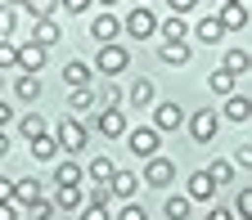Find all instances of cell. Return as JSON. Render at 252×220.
Wrapping results in <instances>:
<instances>
[{"mask_svg": "<svg viewBox=\"0 0 252 220\" xmlns=\"http://www.w3.org/2000/svg\"><path fill=\"white\" fill-rule=\"evenodd\" d=\"M220 68H225L230 77H248V50H243V45H230V50H225V63H220Z\"/></svg>", "mask_w": 252, "mask_h": 220, "instance_id": "obj_23", "label": "cell"}, {"mask_svg": "<svg viewBox=\"0 0 252 220\" xmlns=\"http://www.w3.org/2000/svg\"><path fill=\"white\" fill-rule=\"evenodd\" d=\"M230 216L252 220V189H239V198H234V211H230Z\"/></svg>", "mask_w": 252, "mask_h": 220, "instance_id": "obj_36", "label": "cell"}, {"mask_svg": "<svg viewBox=\"0 0 252 220\" xmlns=\"http://www.w3.org/2000/svg\"><path fill=\"white\" fill-rule=\"evenodd\" d=\"M216 131H220V112L198 108L194 117H189V135H194V144H212V139H216Z\"/></svg>", "mask_w": 252, "mask_h": 220, "instance_id": "obj_5", "label": "cell"}, {"mask_svg": "<svg viewBox=\"0 0 252 220\" xmlns=\"http://www.w3.org/2000/svg\"><path fill=\"white\" fill-rule=\"evenodd\" d=\"M9 121H14V108H9V104H0V131H5Z\"/></svg>", "mask_w": 252, "mask_h": 220, "instance_id": "obj_47", "label": "cell"}, {"mask_svg": "<svg viewBox=\"0 0 252 220\" xmlns=\"http://www.w3.org/2000/svg\"><path fill=\"white\" fill-rule=\"evenodd\" d=\"M99 108H122V90L113 85V81H104V90H99V99H94Z\"/></svg>", "mask_w": 252, "mask_h": 220, "instance_id": "obj_35", "label": "cell"}, {"mask_svg": "<svg viewBox=\"0 0 252 220\" xmlns=\"http://www.w3.org/2000/svg\"><path fill=\"white\" fill-rule=\"evenodd\" d=\"M122 31H126V36H131V41H149V36H158V18H153V9L135 5L131 14H126Z\"/></svg>", "mask_w": 252, "mask_h": 220, "instance_id": "obj_2", "label": "cell"}, {"mask_svg": "<svg viewBox=\"0 0 252 220\" xmlns=\"http://www.w3.org/2000/svg\"><path fill=\"white\" fill-rule=\"evenodd\" d=\"M126 144H131L135 157H153L158 144H162V135H158L153 126H135V131H126Z\"/></svg>", "mask_w": 252, "mask_h": 220, "instance_id": "obj_7", "label": "cell"}, {"mask_svg": "<svg viewBox=\"0 0 252 220\" xmlns=\"http://www.w3.org/2000/svg\"><path fill=\"white\" fill-rule=\"evenodd\" d=\"M94 68H99L104 77H117V72H126L131 68V54H126V45H99V54H94Z\"/></svg>", "mask_w": 252, "mask_h": 220, "instance_id": "obj_3", "label": "cell"}, {"mask_svg": "<svg viewBox=\"0 0 252 220\" xmlns=\"http://www.w3.org/2000/svg\"><path fill=\"white\" fill-rule=\"evenodd\" d=\"M135 189H140V175L113 171V180H108V193H113V198H135Z\"/></svg>", "mask_w": 252, "mask_h": 220, "instance_id": "obj_14", "label": "cell"}, {"mask_svg": "<svg viewBox=\"0 0 252 220\" xmlns=\"http://www.w3.org/2000/svg\"><path fill=\"white\" fill-rule=\"evenodd\" d=\"M212 193H216V184L207 180V171H194V175H189V189H185L189 202H212Z\"/></svg>", "mask_w": 252, "mask_h": 220, "instance_id": "obj_11", "label": "cell"}, {"mask_svg": "<svg viewBox=\"0 0 252 220\" xmlns=\"http://www.w3.org/2000/svg\"><path fill=\"white\" fill-rule=\"evenodd\" d=\"M158 58H162L167 68H185V63H189V45H185V41H162Z\"/></svg>", "mask_w": 252, "mask_h": 220, "instance_id": "obj_16", "label": "cell"}, {"mask_svg": "<svg viewBox=\"0 0 252 220\" xmlns=\"http://www.w3.org/2000/svg\"><path fill=\"white\" fill-rule=\"evenodd\" d=\"M180 126H185V108H180L176 99H167V104H153V131H158V135L180 131Z\"/></svg>", "mask_w": 252, "mask_h": 220, "instance_id": "obj_6", "label": "cell"}, {"mask_svg": "<svg viewBox=\"0 0 252 220\" xmlns=\"http://www.w3.org/2000/svg\"><path fill=\"white\" fill-rule=\"evenodd\" d=\"M18 135H23V139H36V135H45V117H41V112H27V117H18Z\"/></svg>", "mask_w": 252, "mask_h": 220, "instance_id": "obj_29", "label": "cell"}, {"mask_svg": "<svg viewBox=\"0 0 252 220\" xmlns=\"http://www.w3.org/2000/svg\"><path fill=\"white\" fill-rule=\"evenodd\" d=\"M0 220H18V207L14 202H0Z\"/></svg>", "mask_w": 252, "mask_h": 220, "instance_id": "obj_45", "label": "cell"}, {"mask_svg": "<svg viewBox=\"0 0 252 220\" xmlns=\"http://www.w3.org/2000/svg\"><path fill=\"white\" fill-rule=\"evenodd\" d=\"M23 211H27L32 220H50V216H54V202H45V198H36V202H27Z\"/></svg>", "mask_w": 252, "mask_h": 220, "instance_id": "obj_37", "label": "cell"}, {"mask_svg": "<svg viewBox=\"0 0 252 220\" xmlns=\"http://www.w3.org/2000/svg\"><path fill=\"white\" fill-rule=\"evenodd\" d=\"M0 68H18V45L0 41Z\"/></svg>", "mask_w": 252, "mask_h": 220, "instance_id": "obj_39", "label": "cell"}, {"mask_svg": "<svg viewBox=\"0 0 252 220\" xmlns=\"http://www.w3.org/2000/svg\"><path fill=\"white\" fill-rule=\"evenodd\" d=\"M220 117L243 126V121L252 117V99H248V94H225V112H220Z\"/></svg>", "mask_w": 252, "mask_h": 220, "instance_id": "obj_13", "label": "cell"}, {"mask_svg": "<svg viewBox=\"0 0 252 220\" xmlns=\"http://www.w3.org/2000/svg\"><path fill=\"white\" fill-rule=\"evenodd\" d=\"M0 202H14V180L0 175Z\"/></svg>", "mask_w": 252, "mask_h": 220, "instance_id": "obj_44", "label": "cell"}, {"mask_svg": "<svg viewBox=\"0 0 252 220\" xmlns=\"http://www.w3.org/2000/svg\"><path fill=\"white\" fill-rule=\"evenodd\" d=\"M14 27H18L14 5H0V41H9V36H14Z\"/></svg>", "mask_w": 252, "mask_h": 220, "instance_id": "obj_34", "label": "cell"}, {"mask_svg": "<svg viewBox=\"0 0 252 220\" xmlns=\"http://www.w3.org/2000/svg\"><path fill=\"white\" fill-rule=\"evenodd\" d=\"M194 5H198V0H167V9H171V14H180V18L194 9Z\"/></svg>", "mask_w": 252, "mask_h": 220, "instance_id": "obj_41", "label": "cell"}, {"mask_svg": "<svg viewBox=\"0 0 252 220\" xmlns=\"http://www.w3.org/2000/svg\"><path fill=\"white\" fill-rule=\"evenodd\" d=\"M32 45H41V50L59 45V23L54 18H36V27H32Z\"/></svg>", "mask_w": 252, "mask_h": 220, "instance_id": "obj_15", "label": "cell"}, {"mask_svg": "<svg viewBox=\"0 0 252 220\" xmlns=\"http://www.w3.org/2000/svg\"><path fill=\"white\" fill-rule=\"evenodd\" d=\"M189 207H194V202H189L185 193H171V198L162 202V216H167V220H189Z\"/></svg>", "mask_w": 252, "mask_h": 220, "instance_id": "obj_26", "label": "cell"}, {"mask_svg": "<svg viewBox=\"0 0 252 220\" xmlns=\"http://www.w3.org/2000/svg\"><path fill=\"white\" fill-rule=\"evenodd\" d=\"M23 9H27L32 18H54V9H59V0H23Z\"/></svg>", "mask_w": 252, "mask_h": 220, "instance_id": "obj_33", "label": "cell"}, {"mask_svg": "<svg viewBox=\"0 0 252 220\" xmlns=\"http://www.w3.org/2000/svg\"><path fill=\"white\" fill-rule=\"evenodd\" d=\"M54 144H59V153H81L86 148V126L77 117H63L54 126Z\"/></svg>", "mask_w": 252, "mask_h": 220, "instance_id": "obj_1", "label": "cell"}, {"mask_svg": "<svg viewBox=\"0 0 252 220\" xmlns=\"http://www.w3.org/2000/svg\"><path fill=\"white\" fill-rule=\"evenodd\" d=\"M14 94H18L23 104H36V99H41V81H36V72H23V77L14 81Z\"/></svg>", "mask_w": 252, "mask_h": 220, "instance_id": "obj_21", "label": "cell"}, {"mask_svg": "<svg viewBox=\"0 0 252 220\" xmlns=\"http://www.w3.org/2000/svg\"><path fill=\"white\" fill-rule=\"evenodd\" d=\"M90 5H104V9H108V5H117V0H90Z\"/></svg>", "mask_w": 252, "mask_h": 220, "instance_id": "obj_49", "label": "cell"}, {"mask_svg": "<svg viewBox=\"0 0 252 220\" xmlns=\"http://www.w3.org/2000/svg\"><path fill=\"white\" fill-rule=\"evenodd\" d=\"M117 220H149V211H144L140 202H126V207L117 211Z\"/></svg>", "mask_w": 252, "mask_h": 220, "instance_id": "obj_40", "label": "cell"}, {"mask_svg": "<svg viewBox=\"0 0 252 220\" xmlns=\"http://www.w3.org/2000/svg\"><path fill=\"white\" fill-rule=\"evenodd\" d=\"M94 131H99L104 139L126 135V117H122V108H99V117H94Z\"/></svg>", "mask_w": 252, "mask_h": 220, "instance_id": "obj_8", "label": "cell"}, {"mask_svg": "<svg viewBox=\"0 0 252 220\" xmlns=\"http://www.w3.org/2000/svg\"><path fill=\"white\" fill-rule=\"evenodd\" d=\"M203 220H234V216H230V211H225V207H212V211H207V216H203Z\"/></svg>", "mask_w": 252, "mask_h": 220, "instance_id": "obj_46", "label": "cell"}, {"mask_svg": "<svg viewBox=\"0 0 252 220\" xmlns=\"http://www.w3.org/2000/svg\"><path fill=\"white\" fill-rule=\"evenodd\" d=\"M68 108H72V112H86V108H94V90H90V85H77V90L68 94Z\"/></svg>", "mask_w": 252, "mask_h": 220, "instance_id": "obj_30", "label": "cell"}, {"mask_svg": "<svg viewBox=\"0 0 252 220\" xmlns=\"http://www.w3.org/2000/svg\"><path fill=\"white\" fill-rule=\"evenodd\" d=\"M86 193H81V184H68V189H59L54 193V211H81Z\"/></svg>", "mask_w": 252, "mask_h": 220, "instance_id": "obj_20", "label": "cell"}, {"mask_svg": "<svg viewBox=\"0 0 252 220\" xmlns=\"http://www.w3.org/2000/svg\"><path fill=\"white\" fill-rule=\"evenodd\" d=\"M234 81H239V77H230V72H225V68H216V72H212V77H207V85H212V90H216V94H234Z\"/></svg>", "mask_w": 252, "mask_h": 220, "instance_id": "obj_31", "label": "cell"}, {"mask_svg": "<svg viewBox=\"0 0 252 220\" xmlns=\"http://www.w3.org/2000/svg\"><path fill=\"white\" fill-rule=\"evenodd\" d=\"M5 5H23V0H5Z\"/></svg>", "mask_w": 252, "mask_h": 220, "instance_id": "obj_50", "label": "cell"}, {"mask_svg": "<svg viewBox=\"0 0 252 220\" xmlns=\"http://www.w3.org/2000/svg\"><path fill=\"white\" fill-rule=\"evenodd\" d=\"M225 5H243V0H225Z\"/></svg>", "mask_w": 252, "mask_h": 220, "instance_id": "obj_51", "label": "cell"}, {"mask_svg": "<svg viewBox=\"0 0 252 220\" xmlns=\"http://www.w3.org/2000/svg\"><path fill=\"white\" fill-rule=\"evenodd\" d=\"M113 171H117V166H113V157H108V153H99V157L90 162V171H86V175H90L94 184H108V180H113Z\"/></svg>", "mask_w": 252, "mask_h": 220, "instance_id": "obj_25", "label": "cell"}, {"mask_svg": "<svg viewBox=\"0 0 252 220\" xmlns=\"http://www.w3.org/2000/svg\"><path fill=\"white\" fill-rule=\"evenodd\" d=\"M81 220H113V216H108V207H99V202H81Z\"/></svg>", "mask_w": 252, "mask_h": 220, "instance_id": "obj_38", "label": "cell"}, {"mask_svg": "<svg viewBox=\"0 0 252 220\" xmlns=\"http://www.w3.org/2000/svg\"><path fill=\"white\" fill-rule=\"evenodd\" d=\"M59 9H68V14H86V9H90V0H59Z\"/></svg>", "mask_w": 252, "mask_h": 220, "instance_id": "obj_42", "label": "cell"}, {"mask_svg": "<svg viewBox=\"0 0 252 220\" xmlns=\"http://www.w3.org/2000/svg\"><path fill=\"white\" fill-rule=\"evenodd\" d=\"M90 36L99 41V45H113V41L122 36V23H117V18L104 9V14H94V23H90Z\"/></svg>", "mask_w": 252, "mask_h": 220, "instance_id": "obj_9", "label": "cell"}, {"mask_svg": "<svg viewBox=\"0 0 252 220\" xmlns=\"http://www.w3.org/2000/svg\"><path fill=\"white\" fill-rule=\"evenodd\" d=\"M5 153H9V135H5V131H0V157H5Z\"/></svg>", "mask_w": 252, "mask_h": 220, "instance_id": "obj_48", "label": "cell"}, {"mask_svg": "<svg viewBox=\"0 0 252 220\" xmlns=\"http://www.w3.org/2000/svg\"><path fill=\"white\" fill-rule=\"evenodd\" d=\"M27 144H32V157H36V162H54V157H59V144H54L50 131L36 135V139H27Z\"/></svg>", "mask_w": 252, "mask_h": 220, "instance_id": "obj_22", "label": "cell"}, {"mask_svg": "<svg viewBox=\"0 0 252 220\" xmlns=\"http://www.w3.org/2000/svg\"><path fill=\"white\" fill-rule=\"evenodd\" d=\"M126 99H131V108H149V104H153V81L140 77V81L131 85V94H126Z\"/></svg>", "mask_w": 252, "mask_h": 220, "instance_id": "obj_28", "label": "cell"}, {"mask_svg": "<svg viewBox=\"0 0 252 220\" xmlns=\"http://www.w3.org/2000/svg\"><path fill=\"white\" fill-rule=\"evenodd\" d=\"M207 180H212L216 189L230 184V180H234V162H212V166H207Z\"/></svg>", "mask_w": 252, "mask_h": 220, "instance_id": "obj_32", "label": "cell"}, {"mask_svg": "<svg viewBox=\"0 0 252 220\" xmlns=\"http://www.w3.org/2000/svg\"><path fill=\"white\" fill-rule=\"evenodd\" d=\"M135 5H144V0H135Z\"/></svg>", "mask_w": 252, "mask_h": 220, "instance_id": "obj_52", "label": "cell"}, {"mask_svg": "<svg viewBox=\"0 0 252 220\" xmlns=\"http://www.w3.org/2000/svg\"><path fill=\"white\" fill-rule=\"evenodd\" d=\"M63 81H68V90H77V85H90V63H81V58H68V63H63Z\"/></svg>", "mask_w": 252, "mask_h": 220, "instance_id": "obj_19", "label": "cell"}, {"mask_svg": "<svg viewBox=\"0 0 252 220\" xmlns=\"http://www.w3.org/2000/svg\"><path fill=\"white\" fill-rule=\"evenodd\" d=\"M234 162H239V166H252V144H239V148H234Z\"/></svg>", "mask_w": 252, "mask_h": 220, "instance_id": "obj_43", "label": "cell"}, {"mask_svg": "<svg viewBox=\"0 0 252 220\" xmlns=\"http://www.w3.org/2000/svg\"><path fill=\"white\" fill-rule=\"evenodd\" d=\"M194 36H198L203 45H216V41H225V27L216 23V14H207V18H198V27H194Z\"/></svg>", "mask_w": 252, "mask_h": 220, "instance_id": "obj_18", "label": "cell"}, {"mask_svg": "<svg viewBox=\"0 0 252 220\" xmlns=\"http://www.w3.org/2000/svg\"><path fill=\"white\" fill-rule=\"evenodd\" d=\"M18 68H23V72H41V68H45V50L32 45V41L18 45Z\"/></svg>", "mask_w": 252, "mask_h": 220, "instance_id": "obj_17", "label": "cell"}, {"mask_svg": "<svg viewBox=\"0 0 252 220\" xmlns=\"http://www.w3.org/2000/svg\"><path fill=\"white\" fill-rule=\"evenodd\" d=\"M81 180H86V171H81V166L72 162V157L54 166V184H59V189H68V184H81Z\"/></svg>", "mask_w": 252, "mask_h": 220, "instance_id": "obj_24", "label": "cell"}, {"mask_svg": "<svg viewBox=\"0 0 252 220\" xmlns=\"http://www.w3.org/2000/svg\"><path fill=\"white\" fill-rule=\"evenodd\" d=\"M216 23L225 27V31H243V27H248V0H243V5H220Z\"/></svg>", "mask_w": 252, "mask_h": 220, "instance_id": "obj_10", "label": "cell"}, {"mask_svg": "<svg viewBox=\"0 0 252 220\" xmlns=\"http://www.w3.org/2000/svg\"><path fill=\"white\" fill-rule=\"evenodd\" d=\"M45 193V184L36 175H27V180H14V207H27V202H36Z\"/></svg>", "mask_w": 252, "mask_h": 220, "instance_id": "obj_12", "label": "cell"}, {"mask_svg": "<svg viewBox=\"0 0 252 220\" xmlns=\"http://www.w3.org/2000/svg\"><path fill=\"white\" fill-rule=\"evenodd\" d=\"M171 180H176V162H171V157H162V153L144 157V184H153V189H167Z\"/></svg>", "mask_w": 252, "mask_h": 220, "instance_id": "obj_4", "label": "cell"}, {"mask_svg": "<svg viewBox=\"0 0 252 220\" xmlns=\"http://www.w3.org/2000/svg\"><path fill=\"white\" fill-rule=\"evenodd\" d=\"M158 31H162V41H185V36H189V23H185L180 14H171L167 23H158Z\"/></svg>", "mask_w": 252, "mask_h": 220, "instance_id": "obj_27", "label": "cell"}]
</instances>
